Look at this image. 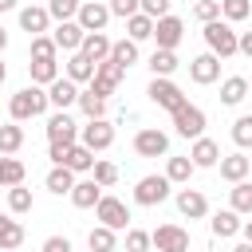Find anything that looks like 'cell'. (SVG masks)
Wrapping results in <instances>:
<instances>
[{"label":"cell","instance_id":"1","mask_svg":"<svg viewBox=\"0 0 252 252\" xmlns=\"http://www.w3.org/2000/svg\"><path fill=\"white\" fill-rule=\"evenodd\" d=\"M47 106H51V102H47V91L32 83V87H24V91H16V94H12L8 114H12V122H28V118H39Z\"/></svg>","mask_w":252,"mask_h":252},{"label":"cell","instance_id":"2","mask_svg":"<svg viewBox=\"0 0 252 252\" xmlns=\"http://www.w3.org/2000/svg\"><path fill=\"white\" fill-rule=\"evenodd\" d=\"M47 158L55 161V165H63V169H71V173H87L91 165H94V154L87 150V146H47Z\"/></svg>","mask_w":252,"mask_h":252},{"label":"cell","instance_id":"3","mask_svg":"<svg viewBox=\"0 0 252 252\" xmlns=\"http://www.w3.org/2000/svg\"><path fill=\"white\" fill-rule=\"evenodd\" d=\"M205 43H209V51L217 55V59H228V55H236V32H232V24H224V20H213V24H205Z\"/></svg>","mask_w":252,"mask_h":252},{"label":"cell","instance_id":"4","mask_svg":"<svg viewBox=\"0 0 252 252\" xmlns=\"http://www.w3.org/2000/svg\"><path fill=\"white\" fill-rule=\"evenodd\" d=\"M165 197H169V177H165V173H146V177L134 185V201L146 205V209H150V205H161Z\"/></svg>","mask_w":252,"mask_h":252},{"label":"cell","instance_id":"5","mask_svg":"<svg viewBox=\"0 0 252 252\" xmlns=\"http://www.w3.org/2000/svg\"><path fill=\"white\" fill-rule=\"evenodd\" d=\"M122 75H126V67H118L114 59H102V63L94 67V79H91V87H87V91H94L98 98H110V94H114V87L122 83Z\"/></svg>","mask_w":252,"mask_h":252},{"label":"cell","instance_id":"6","mask_svg":"<svg viewBox=\"0 0 252 252\" xmlns=\"http://www.w3.org/2000/svg\"><path fill=\"white\" fill-rule=\"evenodd\" d=\"M150 244L158 252H189V232L181 224H158L150 232Z\"/></svg>","mask_w":252,"mask_h":252},{"label":"cell","instance_id":"7","mask_svg":"<svg viewBox=\"0 0 252 252\" xmlns=\"http://www.w3.org/2000/svg\"><path fill=\"white\" fill-rule=\"evenodd\" d=\"M146 94H150V102H154V106H161V110H169V114L185 106V94H181V87H177V83H169V79H154Z\"/></svg>","mask_w":252,"mask_h":252},{"label":"cell","instance_id":"8","mask_svg":"<svg viewBox=\"0 0 252 252\" xmlns=\"http://www.w3.org/2000/svg\"><path fill=\"white\" fill-rule=\"evenodd\" d=\"M75 142H79V126H75V118H71L67 110L51 114V118H47V146H75Z\"/></svg>","mask_w":252,"mask_h":252},{"label":"cell","instance_id":"9","mask_svg":"<svg viewBox=\"0 0 252 252\" xmlns=\"http://www.w3.org/2000/svg\"><path fill=\"white\" fill-rule=\"evenodd\" d=\"M114 142V126L106 122V118H94V122H87V126H79V146H87L91 154H98V150H106Z\"/></svg>","mask_w":252,"mask_h":252},{"label":"cell","instance_id":"10","mask_svg":"<svg viewBox=\"0 0 252 252\" xmlns=\"http://www.w3.org/2000/svg\"><path fill=\"white\" fill-rule=\"evenodd\" d=\"M94 217H98L102 228H114V232L130 224V209H126V201H118V197H102V201L94 205Z\"/></svg>","mask_w":252,"mask_h":252},{"label":"cell","instance_id":"11","mask_svg":"<svg viewBox=\"0 0 252 252\" xmlns=\"http://www.w3.org/2000/svg\"><path fill=\"white\" fill-rule=\"evenodd\" d=\"M173 130L181 138H201L205 134V110L193 106V102H185L181 110H173Z\"/></svg>","mask_w":252,"mask_h":252},{"label":"cell","instance_id":"12","mask_svg":"<svg viewBox=\"0 0 252 252\" xmlns=\"http://www.w3.org/2000/svg\"><path fill=\"white\" fill-rule=\"evenodd\" d=\"M169 150V138H165V130H158V126H146V130H138L134 134V154L138 158H161Z\"/></svg>","mask_w":252,"mask_h":252},{"label":"cell","instance_id":"13","mask_svg":"<svg viewBox=\"0 0 252 252\" xmlns=\"http://www.w3.org/2000/svg\"><path fill=\"white\" fill-rule=\"evenodd\" d=\"M106 20H110V8L102 4V0H83L79 4V16H75V24L91 35V32H102L106 28Z\"/></svg>","mask_w":252,"mask_h":252},{"label":"cell","instance_id":"14","mask_svg":"<svg viewBox=\"0 0 252 252\" xmlns=\"http://www.w3.org/2000/svg\"><path fill=\"white\" fill-rule=\"evenodd\" d=\"M181 35H185V24H181L177 16H161V20H154V39H158L161 51H173V47L181 43Z\"/></svg>","mask_w":252,"mask_h":252},{"label":"cell","instance_id":"15","mask_svg":"<svg viewBox=\"0 0 252 252\" xmlns=\"http://www.w3.org/2000/svg\"><path fill=\"white\" fill-rule=\"evenodd\" d=\"M189 79H193V83H201V87L217 83V79H220V59H217L213 51H205V55L189 59Z\"/></svg>","mask_w":252,"mask_h":252},{"label":"cell","instance_id":"16","mask_svg":"<svg viewBox=\"0 0 252 252\" xmlns=\"http://www.w3.org/2000/svg\"><path fill=\"white\" fill-rule=\"evenodd\" d=\"M189 161H193V169H209V165H217L220 161V146L213 142V138H193V150H189Z\"/></svg>","mask_w":252,"mask_h":252},{"label":"cell","instance_id":"17","mask_svg":"<svg viewBox=\"0 0 252 252\" xmlns=\"http://www.w3.org/2000/svg\"><path fill=\"white\" fill-rule=\"evenodd\" d=\"M83 35H87V32H83V28L75 24V20H67V24H59V28L51 32V39H55V47H59V51H71V55H75V51L83 47Z\"/></svg>","mask_w":252,"mask_h":252},{"label":"cell","instance_id":"18","mask_svg":"<svg viewBox=\"0 0 252 252\" xmlns=\"http://www.w3.org/2000/svg\"><path fill=\"white\" fill-rule=\"evenodd\" d=\"M47 24H51V16H47V8H39V4H28L24 12H20V28L35 39V35H43L47 32Z\"/></svg>","mask_w":252,"mask_h":252},{"label":"cell","instance_id":"19","mask_svg":"<svg viewBox=\"0 0 252 252\" xmlns=\"http://www.w3.org/2000/svg\"><path fill=\"white\" fill-rule=\"evenodd\" d=\"M47 102H51V106H59V110H67V106H75V102H79V87H75L71 79H55V83L47 87Z\"/></svg>","mask_w":252,"mask_h":252},{"label":"cell","instance_id":"20","mask_svg":"<svg viewBox=\"0 0 252 252\" xmlns=\"http://www.w3.org/2000/svg\"><path fill=\"white\" fill-rule=\"evenodd\" d=\"M177 209H181V217L197 220V217H205V213H209V201H205V193H201V189H181V193H177Z\"/></svg>","mask_w":252,"mask_h":252},{"label":"cell","instance_id":"21","mask_svg":"<svg viewBox=\"0 0 252 252\" xmlns=\"http://www.w3.org/2000/svg\"><path fill=\"white\" fill-rule=\"evenodd\" d=\"M94 67L102 63V59H110V39L102 35V32H91V35H83V47H79Z\"/></svg>","mask_w":252,"mask_h":252},{"label":"cell","instance_id":"22","mask_svg":"<svg viewBox=\"0 0 252 252\" xmlns=\"http://www.w3.org/2000/svg\"><path fill=\"white\" fill-rule=\"evenodd\" d=\"M67 197H71L75 209H94V205L102 201V189H98L94 181H75V189H71Z\"/></svg>","mask_w":252,"mask_h":252},{"label":"cell","instance_id":"23","mask_svg":"<svg viewBox=\"0 0 252 252\" xmlns=\"http://www.w3.org/2000/svg\"><path fill=\"white\" fill-rule=\"evenodd\" d=\"M244 98H248V79L244 75H232V79L220 83V102L224 106H240Z\"/></svg>","mask_w":252,"mask_h":252},{"label":"cell","instance_id":"24","mask_svg":"<svg viewBox=\"0 0 252 252\" xmlns=\"http://www.w3.org/2000/svg\"><path fill=\"white\" fill-rule=\"evenodd\" d=\"M209 224H213V236L228 240V236H236V232H240V224H244V220H240V213H232V209H220V213H217Z\"/></svg>","mask_w":252,"mask_h":252},{"label":"cell","instance_id":"25","mask_svg":"<svg viewBox=\"0 0 252 252\" xmlns=\"http://www.w3.org/2000/svg\"><path fill=\"white\" fill-rule=\"evenodd\" d=\"M20 244H24V224L0 213V248H4V252H16Z\"/></svg>","mask_w":252,"mask_h":252},{"label":"cell","instance_id":"26","mask_svg":"<svg viewBox=\"0 0 252 252\" xmlns=\"http://www.w3.org/2000/svg\"><path fill=\"white\" fill-rule=\"evenodd\" d=\"M67 79H71L75 87H79V83H91V79H94V63H91L83 51H75V55L67 59Z\"/></svg>","mask_w":252,"mask_h":252},{"label":"cell","instance_id":"27","mask_svg":"<svg viewBox=\"0 0 252 252\" xmlns=\"http://www.w3.org/2000/svg\"><path fill=\"white\" fill-rule=\"evenodd\" d=\"M28 71H32V83H35V87H51V83L59 79V63H55V59H32Z\"/></svg>","mask_w":252,"mask_h":252},{"label":"cell","instance_id":"28","mask_svg":"<svg viewBox=\"0 0 252 252\" xmlns=\"http://www.w3.org/2000/svg\"><path fill=\"white\" fill-rule=\"evenodd\" d=\"M248 169H252V165H248V158H244V154H228V158H220V177H224V181H232V185H236V181H244V177H248Z\"/></svg>","mask_w":252,"mask_h":252},{"label":"cell","instance_id":"29","mask_svg":"<svg viewBox=\"0 0 252 252\" xmlns=\"http://www.w3.org/2000/svg\"><path fill=\"white\" fill-rule=\"evenodd\" d=\"M20 146H24V126H20V122H4V126H0V154L12 158Z\"/></svg>","mask_w":252,"mask_h":252},{"label":"cell","instance_id":"30","mask_svg":"<svg viewBox=\"0 0 252 252\" xmlns=\"http://www.w3.org/2000/svg\"><path fill=\"white\" fill-rule=\"evenodd\" d=\"M150 71H154V79H169L173 71H177V51H154L150 55Z\"/></svg>","mask_w":252,"mask_h":252},{"label":"cell","instance_id":"31","mask_svg":"<svg viewBox=\"0 0 252 252\" xmlns=\"http://www.w3.org/2000/svg\"><path fill=\"white\" fill-rule=\"evenodd\" d=\"M24 173H28V169H24L20 158H4V154H0V185H8V189H12V185H24Z\"/></svg>","mask_w":252,"mask_h":252},{"label":"cell","instance_id":"32","mask_svg":"<svg viewBox=\"0 0 252 252\" xmlns=\"http://www.w3.org/2000/svg\"><path fill=\"white\" fill-rule=\"evenodd\" d=\"M43 185H47L55 197H63V193H71V189H75V173H71V169H63V165H55V169L47 173V181H43Z\"/></svg>","mask_w":252,"mask_h":252},{"label":"cell","instance_id":"33","mask_svg":"<svg viewBox=\"0 0 252 252\" xmlns=\"http://www.w3.org/2000/svg\"><path fill=\"white\" fill-rule=\"evenodd\" d=\"M79 110L87 114V122H94L106 114V98H98L94 91H79Z\"/></svg>","mask_w":252,"mask_h":252},{"label":"cell","instance_id":"34","mask_svg":"<svg viewBox=\"0 0 252 252\" xmlns=\"http://www.w3.org/2000/svg\"><path fill=\"white\" fill-rule=\"evenodd\" d=\"M87 248L91 252H114L118 248V240H114V228H91V236H87Z\"/></svg>","mask_w":252,"mask_h":252},{"label":"cell","instance_id":"35","mask_svg":"<svg viewBox=\"0 0 252 252\" xmlns=\"http://www.w3.org/2000/svg\"><path fill=\"white\" fill-rule=\"evenodd\" d=\"M220 16L224 24H240L252 16V0H220Z\"/></svg>","mask_w":252,"mask_h":252},{"label":"cell","instance_id":"36","mask_svg":"<svg viewBox=\"0 0 252 252\" xmlns=\"http://www.w3.org/2000/svg\"><path fill=\"white\" fill-rule=\"evenodd\" d=\"M79 4H83V0H47L43 8H47V16H51V20L67 24V20H75V16H79Z\"/></svg>","mask_w":252,"mask_h":252},{"label":"cell","instance_id":"37","mask_svg":"<svg viewBox=\"0 0 252 252\" xmlns=\"http://www.w3.org/2000/svg\"><path fill=\"white\" fill-rule=\"evenodd\" d=\"M110 59H114L118 67L138 63V43H134V39H118V43H110Z\"/></svg>","mask_w":252,"mask_h":252},{"label":"cell","instance_id":"38","mask_svg":"<svg viewBox=\"0 0 252 252\" xmlns=\"http://www.w3.org/2000/svg\"><path fill=\"white\" fill-rule=\"evenodd\" d=\"M165 177H169V185H173V181L185 185V181L193 177V161H189V158H169V161H165Z\"/></svg>","mask_w":252,"mask_h":252},{"label":"cell","instance_id":"39","mask_svg":"<svg viewBox=\"0 0 252 252\" xmlns=\"http://www.w3.org/2000/svg\"><path fill=\"white\" fill-rule=\"evenodd\" d=\"M91 173H94L91 181H94L98 189H110V185L118 181V165H114V161H98V158H94V165H91Z\"/></svg>","mask_w":252,"mask_h":252},{"label":"cell","instance_id":"40","mask_svg":"<svg viewBox=\"0 0 252 252\" xmlns=\"http://www.w3.org/2000/svg\"><path fill=\"white\" fill-rule=\"evenodd\" d=\"M126 32H130V39H134V43H142V39H150V35H154V20L138 12V16H130V20H126Z\"/></svg>","mask_w":252,"mask_h":252},{"label":"cell","instance_id":"41","mask_svg":"<svg viewBox=\"0 0 252 252\" xmlns=\"http://www.w3.org/2000/svg\"><path fill=\"white\" fill-rule=\"evenodd\" d=\"M228 197H232V213H252V181H236Z\"/></svg>","mask_w":252,"mask_h":252},{"label":"cell","instance_id":"42","mask_svg":"<svg viewBox=\"0 0 252 252\" xmlns=\"http://www.w3.org/2000/svg\"><path fill=\"white\" fill-rule=\"evenodd\" d=\"M8 209L20 217V213H32V189H24V185H12L8 189Z\"/></svg>","mask_w":252,"mask_h":252},{"label":"cell","instance_id":"43","mask_svg":"<svg viewBox=\"0 0 252 252\" xmlns=\"http://www.w3.org/2000/svg\"><path fill=\"white\" fill-rule=\"evenodd\" d=\"M232 142H236L240 150L252 146V114H240V118L232 122Z\"/></svg>","mask_w":252,"mask_h":252},{"label":"cell","instance_id":"44","mask_svg":"<svg viewBox=\"0 0 252 252\" xmlns=\"http://www.w3.org/2000/svg\"><path fill=\"white\" fill-rule=\"evenodd\" d=\"M55 55H59V47H55L51 35H35L32 39V59H55Z\"/></svg>","mask_w":252,"mask_h":252},{"label":"cell","instance_id":"45","mask_svg":"<svg viewBox=\"0 0 252 252\" xmlns=\"http://www.w3.org/2000/svg\"><path fill=\"white\" fill-rule=\"evenodd\" d=\"M193 16H197L201 24L220 20V0H197V4H193Z\"/></svg>","mask_w":252,"mask_h":252},{"label":"cell","instance_id":"46","mask_svg":"<svg viewBox=\"0 0 252 252\" xmlns=\"http://www.w3.org/2000/svg\"><path fill=\"white\" fill-rule=\"evenodd\" d=\"M126 252H150V232L126 228Z\"/></svg>","mask_w":252,"mask_h":252},{"label":"cell","instance_id":"47","mask_svg":"<svg viewBox=\"0 0 252 252\" xmlns=\"http://www.w3.org/2000/svg\"><path fill=\"white\" fill-rule=\"evenodd\" d=\"M138 12L150 20H161V16H169V0H138Z\"/></svg>","mask_w":252,"mask_h":252},{"label":"cell","instance_id":"48","mask_svg":"<svg viewBox=\"0 0 252 252\" xmlns=\"http://www.w3.org/2000/svg\"><path fill=\"white\" fill-rule=\"evenodd\" d=\"M106 8H110V16H122V20L138 16V0H110Z\"/></svg>","mask_w":252,"mask_h":252},{"label":"cell","instance_id":"49","mask_svg":"<svg viewBox=\"0 0 252 252\" xmlns=\"http://www.w3.org/2000/svg\"><path fill=\"white\" fill-rule=\"evenodd\" d=\"M43 252H75V248H71L67 236H47V240H43Z\"/></svg>","mask_w":252,"mask_h":252},{"label":"cell","instance_id":"50","mask_svg":"<svg viewBox=\"0 0 252 252\" xmlns=\"http://www.w3.org/2000/svg\"><path fill=\"white\" fill-rule=\"evenodd\" d=\"M236 51L252 59V32H240V35H236Z\"/></svg>","mask_w":252,"mask_h":252},{"label":"cell","instance_id":"51","mask_svg":"<svg viewBox=\"0 0 252 252\" xmlns=\"http://www.w3.org/2000/svg\"><path fill=\"white\" fill-rule=\"evenodd\" d=\"M240 232H244V240L252 244V220H248V224H240Z\"/></svg>","mask_w":252,"mask_h":252},{"label":"cell","instance_id":"52","mask_svg":"<svg viewBox=\"0 0 252 252\" xmlns=\"http://www.w3.org/2000/svg\"><path fill=\"white\" fill-rule=\"evenodd\" d=\"M232 252H252V244H248V240H244V244H236V248H232Z\"/></svg>","mask_w":252,"mask_h":252},{"label":"cell","instance_id":"53","mask_svg":"<svg viewBox=\"0 0 252 252\" xmlns=\"http://www.w3.org/2000/svg\"><path fill=\"white\" fill-rule=\"evenodd\" d=\"M8 8H16V0H0V12H8Z\"/></svg>","mask_w":252,"mask_h":252},{"label":"cell","instance_id":"54","mask_svg":"<svg viewBox=\"0 0 252 252\" xmlns=\"http://www.w3.org/2000/svg\"><path fill=\"white\" fill-rule=\"evenodd\" d=\"M4 47H8V32L0 28V51H4Z\"/></svg>","mask_w":252,"mask_h":252},{"label":"cell","instance_id":"55","mask_svg":"<svg viewBox=\"0 0 252 252\" xmlns=\"http://www.w3.org/2000/svg\"><path fill=\"white\" fill-rule=\"evenodd\" d=\"M4 79H8V67H4V63H0V83H4Z\"/></svg>","mask_w":252,"mask_h":252},{"label":"cell","instance_id":"56","mask_svg":"<svg viewBox=\"0 0 252 252\" xmlns=\"http://www.w3.org/2000/svg\"><path fill=\"white\" fill-rule=\"evenodd\" d=\"M248 91H252V79H248Z\"/></svg>","mask_w":252,"mask_h":252},{"label":"cell","instance_id":"57","mask_svg":"<svg viewBox=\"0 0 252 252\" xmlns=\"http://www.w3.org/2000/svg\"><path fill=\"white\" fill-rule=\"evenodd\" d=\"M248 165H252V158H248Z\"/></svg>","mask_w":252,"mask_h":252},{"label":"cell","instance_id":"58","mask_svg":"<svg viewBox=\"0 0 252 252\" xmlns=\"http://www.w3.org/2000/svg\"><path fill=\"white\" fill-rule=\"evenodd\" d=\"M0 252H4V248H0Z\"/></svg>","mask_w":252,"mask_h":252}]
</instances>
